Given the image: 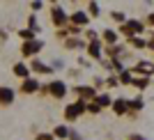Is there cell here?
Masks as SVG:
<instances>
[{"label": "cell", "instance_id": "obj_15", "mask_svg": "<svg viewBox=\"0 0 154 140\" xmlns=\"http://www.w3.org/2000/svg\"><path fill=\"white\" fill-rule=\"evenodd\" d=\"M134 71H136V74H145V78H147L149 74H154V64L152 62H138Z\"/></svg>", "mask_w": 154, "mask_h": 140}, {"label": "cell", "instance_id": "obj_4", "mask_svg": "<svg viewBox=\"0 0 154 140\" xmlns=\"http://www.w3.org/2000/svg\"><path fill=\"white\" fill-rule=\"evenodd\" d=\"M14 99H16V92H14L9 85H0V108H7V106H12Z\"/></svg>", "mask_w": 154, "mask_h": 140}, {"label": "cell", "instance_id": "obj_29", "mask_svg": "<svg viewBox=\"0 0 154 140\" xmlns=\"http://www.w3.org/2000/svg\"><path fill=\"white\" fill-rule=\"evenodd\" d=\"M30 7H32V9H42L44 5H42V2H30Z\"/></svg>", "mask_w": 154, "mask_h": 140}, {"label": "cell", "instance_id": "obj_24", "mask_svg": "<svg viewBox=\"0 0 154 140\" xmlns=\"http://www.w3.org/2000/svg\"><path fill=\"white\" fill-rule=\"evenodd\" d=\"M117 81H122V83H131V74H129V71H122Z\"/></svg>", "mask_w": 154, "mask_h": 140}, {"label": "cell", "instance_id": "obj_21", "mask_svg": "<svg viewBox=\"0 0 154 140\" xmlns=\"http://www.w3.org/2000/svg\"><path fill=\"white\" fill-rule=\"evenodd\" d=\"M129 108H134V110H140V108H143V99H140V96L131 99V101H129Z\"/></svg>", "mask_w": 154, "mask_h": 140}, {"label": "cell", "instance_id": "obj_23", "mask_svg": "<svg viewBox=\"0 0 154 140\" xmlns=\"http://www.w3.org/2000/svg\"><path fill=\"white\" fill-rule=\"evenodd\" d=\"M110 16H113V19H115V21H120V23H127V16H124L122 12H113V14H110Z\"/></svg>", "mask_w": 154, "mask_h": 140}, {"label": "cell", "instance_id": "obj_13", "mask_svg": "<svg viewBox=\"0 0 154 140\" xmlns=\"http://www.w3.org/2000/svg\"><path fill=\"white\" fill-rule=\"evenodd\" d=\"M101 41H90V44H88V53H90L92 57H94V60H101Z\"/></svg>", "mask_w": 154, "mask_h": 140}, {"label": "cell", "instance_id": "obj_14", "mask_svg": "<svg viewBox=\"0 0 154 140\" xmlns=\"http://www.w3.org/2000/svg\"><path fill=\"white\" fill-rule=\"evenodd\" d=\"M117 35L115 30H101V41H106L108 46H115V41H117Z\"/></svg>", "mask_w": 154, "mask_h": 140}, {"label": "cell", "instance_id": "obj_8", "mask_svg": "<svg viewBox=\"0 0 154 140\" xmlns=\"http://www.w3.org/2000/svg\"><path fill=\"white\" fill-rule=\"evenodd\" d=\"M69 21H71L74 28H81V26H88V23H90V16H88L85 12H74L69 16Z\"/></svg>", "mask_w": 154, "mask_h": 140}, {"label": "cell", "instance_id": "obj_6", "mask_svg": "<svg viewBox=\"0 0 154 140\" xmlns=\"http://www.w3.org/2000/svg\"><path fill=\"white\" fill-rule=\"evenodd\" d=\"M39 87H42V83H39L37 78H26L23 83H21V94H35V92H39Z\"/></svg>", "mask_w": 154, "mask_h": 140}, {"label": "cell", "instance_id": "obj_20", "mask_svg": "<svg viewBox=\"0 0 154 140\" xmlns=\"http://www.w3.org/2000/svg\"><path fill=\"white\" fill-rule=\"evenodd\" d=\"M131 83H134L138 90H145V87H147V83H149V78H134Z\"/></svg>", "mask_w": 154, "mask_h": 140}, {"label": "cell", "instance_id": "obj_22", "mask_svg": "<svg viewBox=\"0 0 154 140\" xmlns=\"http://www.w3.org/2000/svg\"><path fill=\"white\" fill-rule=\"evenodd\" d=\"M88 9H90V16H99V5H97V2H90Z\"/></svg>", "mask_w": 154, "mask_h": 140}, {"label": "cell", "instance_id": "obj_17", "mask_svg": "<svg viewBox=\"0 0 154 140\" xmlns=\"http://www.w3.org/2000/svg\"><path fill=\"white\" fill-rule=\"evenodd\" d=\"M92 103H97L99 108H108L110 103H113V99H110L108 94H97L94 99H92Z\"/></svg>", "mask_w": 154, "mask_h": 140}, {"label": "cell", "instance_id": "obj_16", "mask_svg": "<svg viewBox=\"0 0 154 140\" xmlns=\"http://www.w3.org/2000/svg\"><path fill=\"white\" fill-rule=\"evenodd\" d=\"M53 138H58V140H67V138H69V126H64V124H58V126L53 129Z\"/></svg>", "mask_w": 154, "mask_h": 140}, {"label": "cell", "instance_id": "obj_19", "mask_svg": "<svg viewBox=\"0 0 154 140\" xmlns=\"http://www.w3.org/2000/svg\"><path fill=\"white\" fill-rule=\"evenodd\" d=\"M129 44L136 46V48H147V41H145V39H138V37H131V39H129Z\"/></svg>", "mask_w": 154, "mask_h": 140}, {"label": "cell", "instance_id": "obj_28", "mask_svg": "<svg viewBox=\"0 0 154 140\" xmlns=\"http://www.w3.org/2000/svg\"><path fill=\"white\" fill-rule=\"evenodd\" d=\"M147 23H149V26H154V12L147 14Z\"/></svg>", "mask_w": 154, "mask_h": 140}, {"label": "cell", "instance_id": "obj_27", "mask_svg": "<svg viewBox=\"0 0 154 140\" xmlns=\"http://www.w3.org/2000/svg\"><path fill=\"white\" fill-rule=\"evenodd\" d=\"M129 140H145V135H138V133H134V135H129Z\"/></svg>", "mask_w": 154, "mask_h": 140}, {"label": "cell", "instance_id": "obj_25", "mask_svg": "<svg viewBox=\"0 0 154 140\" xmlns=\"http://www.w3.org/2000/svg\"><path fill=\"white\" fill-rule=\"evenodd\" d=\"M69 140H83V135L78 133V131H71L69 129Z\"/></svg>", "mask_w": 154, "mask_h": 140}, {"label": "cell", "instance_id": "obj_1", "mask_svg": "<svg viewBox=\"0 0 154 140\" xmlns=\"http://www.w3.org/2000/svg\"><path fill=\"white\" fill-rule=\"evenodd\" d=\"M39 92H42V94H48V96H53V99H64L69 90H67L64 81H51L48 85H42V87H39Z\"/></svg>", "mask_w": 154, "mask_h": 140}, {"label": "cell", "instance_id": "obj_3", "mask_svg": "<svg viewBox=\"0 0 154 140\" xmlns=\"http://www.w3.org/2000/svg\"><path fill=\"white\" fill-rule=\"evenodd\" d=\"M85 106H88V103L81 101V99H78V101H74V103H69V106L64 108V120L74 122L78 115H83V113H85Z\"/></svg>", "mask_w": 154, "mask_h": 140}, {"label": "cell", "instance_id": "obj_5", "mask_svg": "<svg viewBox=\"0 0 154 140\" xmlns=\"http://www.w3.org/2000/svg\"><path fill=\"white\" fill-rule=\"evenodd\" d=\"M51 21H53V26H55V28H64L67 23H69V16L64 14L62 7H53V9H51Z\"/></svg>", "mask_w": 154, "mask_h": 140}, {"label": "cell", "instance_id": "obj_11", "mask_svg": "<svg viewBox=\"0 0 154 140\" xmlns=\"http://www.w3.org/2000/svg\"><path fill=\"white\" fill-rule=\"evenodd\" d=\"M76 94L78 96H81V101H85V103H88V101H92V99H94V87H76Z\"/></svg>", "mask_w": 154, "mask_h": 140}, {"label": "cell", "instance_id": "obj_12", "mask_svg": "<svg viewBox=\"0 0 154 140\" xmlns=\"http://www.w3.org/2000/svg\"><path fill=\"white\" fill-rule=\"evenodd\" d=\"M28 67H30V74L32 71H37V74H51V69H53V67H48V64H42L39 60H32Z\"/></svg>", "mask_w": 154, "mask_h": 140}, {"label": "cell", "instance_id": "obj_2", "mask_svg": "<svg viewBox=\"0 0 154 140\" xmlns=\"http://www.w3.org/2000/svg\"><path fill=\"white\" fill-rule=\"evenodd\" d=\"M143 28H145V23H143V21L131 19V21H127V23H122V26H120V32H122V35H127V37H136V35H140V32H143Z\"/></svg>", "mask_w": 154, "mask_h": 140}, {"label": "cell", "instance_id": "obj_26", "mask_svg": "<svg viewBox=\"0 0 154 140\" xmlns=\"http://www.w3.org/2000/svg\"><path fill=\"white\" fill-rule=\"evenodd\" d=\"M35 140H55V138H53V133H39Z\"/></svg>", "mask_w": 154, "mask_h": 140}, {"label": "cell", "instance_id": "obj_10", "mask_svg": "<svg viewBox=\"0 0 154 140\" xmlns=\"http://www.w3.org/2000/svg\"><path fill=\"white\" fill-rule=\"evenodd\" d=\"M14 76H19L21 81L30 78V67H28L26 62H16V64H14Z\"/></svg>", "mask_w": 154, "mask_h": 140}, {"label": "cell", "instance_id": "obj_9", "mask_svg": "<svg viewBox=\"0 0 154 140\" xmlns=\"http://www.w3.org/2000/svg\"><path fill=\"white\" fill-rule=\"evenodd\" d=\"M110 108H113L115 115H127L129 113V101L127 99H115V101L110 103Z\"/></svg>", "mask_w": 154, "mask_h": 140}, {"label": "cell", "instance_id": "obj_18", "mask_svg": "<svg viewBox=\"0 0 154 140\" xmlns=\"http://www.w3.org/2000/svg\"><path fill=\"white\" fill-rule=\"evenodd\" d=\"M67 46H69V48H85V41L83 39H67Z\"/></svg>", "mask_w": 154, "mask_h": 140}, {"label": "cell", "instance_id": "obj_7", "mask_svg": "<svg viewBox=\"0 0 154 140\" xmlns=\"http://www.w3.org/2000/svg\"><path fill=\"white\" fill-rule=\"evenodd\" d=\"M42 48H44V44H42V41H26V44H23V48H21V53H23L26 57H32V55H37Z\"/></svg>", "mask_w": 154, "mask_h": 140}]
</instances>
